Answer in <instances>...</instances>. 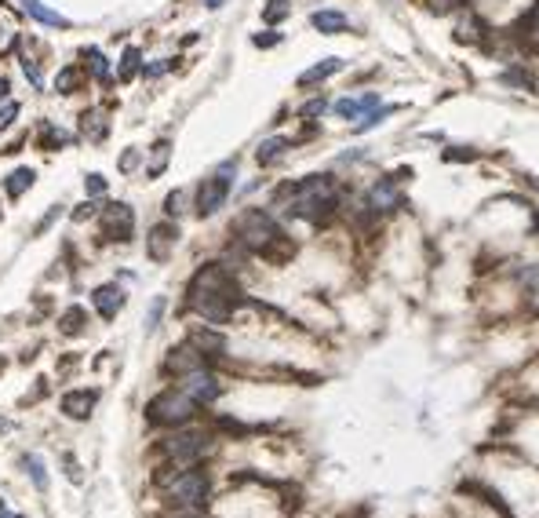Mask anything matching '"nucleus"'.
Returning a JSON list of instances; mask_svg holds the SVG:
<instances>
[{"instance_id":"f257e3e1","label":"nucleus","mask_w":539,"mask_h":518,"mask_svg":"<svg viewBox=\"0 0 539 518\" xmlns=\"http://www.w3.org/2000/svg\"><path fill=\"white\" fill-rule=\"evenodd\" d=\"M237 303H241V296H237V289L226 278L223 266L208 263L194 274V281H189V307H194L201 318H208L211 325H223L234 314Z\"/></svg>"},{"instance_id":"f03ea898","label":"nucleus","mask_w":539,"mask_h":518,"mask_svg":"<svg viewBox=\"0 0 539 518\" xmlns=\"http://www.w3.org/2000/svg\"><path fill=\"white\" fill-rule=\"evenodd\" d=\"M281 197H292V201H288V212H292V216H299V219L325 216V212H332L335 201H339L332 175H310V179L295 182V187L281 190Z\"/></svg>"},{"instance_id":"7ed1b4c3","label":"nucleus","mask_w":539,"mask_h":518,"mask_svg":"<svg viewBox=\"0 0 539 518\" xmlns=\"http://www.w3.org/2000/svg\"><path fill=\"white\" fill-rule=\"evenodd\" d=\"M194 413H197V402L189 398L186 390H164L146 405V416L153 423H164V428H179V423H186Z\"/></svg>"},{"instance_id":"20e7f679","label":"nucleus","mask_w":539,"mask_h":518,"mask_svg":"<svg viewBox=\"0 0 539 518\" xmlns=\"http://www.w3.org/2000/svg\"><path fill=\"white\" fill-rule=\"evenodd\" d=\"M237 234H241V241L248 249H256V252H263L270 241L281 234L277 230V223L266 216V212H259V208H248V212H241V219H237Z\"/></svg>"},{"instance_id":"39448f33","label":"nucleus","mask_w":539,"mask_h":518,"mask_svg":"<svg viewBox=\"0 0 539 518\" xmlns=\"http://www.w3.org/2000/svg\"><path fill=\"white\" fill-rule=\"evenodd\" d=\"M234 161H226L223 168H219L211 179H204L201 182V190H197V212H201V216H211V212H219V208H223V201L230 197V175H234Z\"/></svg>"},{"instance_id":"423d86ee","label":"nucleus","mask_w":539,"mask_h":518,"mask_svg":"<svg viewBox=\"0 0 539 518\" xmlns=\"http://www.w3.org/2000/svg\"><path fill=\"white\" fill-rule=\"evenodd\" d=\"M172 500H179L182 507H201L208 500V475L204 471H182L172 485H168Z\"/></svg>"},{"instance_id":"0eeeda50","label":"nucleus","mask_w":539,"mask_h":518,"mask_svg":"<svg viewBox=\"0 0 539 518\" xmlns=\"http://www.w3.org/2000/svg\"><path fill=\"white\" fill-rule=\"evenodd\" d=\"M103 230H106L110 241H128L132 230H135V212L128 204H120V201L106 204L103 208Z\"/></svg>"},{"instance_id":"6e6552de","label":"nucleus","mask_w":539,"mask_h":518,"mask_svg":"<svg viewBox=\"0 0 539 518\" xmlns=\"http://www.w3.org/2000/svg\"><path fill=\"white\" fill-rule=\"evenodd\" d=\"M182 390L194 398L197 405H211L219 394H223V387H219V380L215 376H208L204 369H197V373H189L186 380H182Z\"/></svg>"},{"instance_id":"1a4fd4ad","label":"nucleus","mask_w":539,"mask_h":518,"mask_svg":"<svg viewBox=\"0 0 539 518\" xmlns=\"http://www.w3.org/2000/svg\"><path fill=\"white\" fill-rule=\"evenodd\" d=\"M204 445H208V438L194 431V435H175V438H168V445H164V449H168V456H172L175 464H182V467H186V464H194L197 456L204 452Z\"/></svg>"},{"instance_id":"9d476101","label":"nucleus","mask_w":539,"mask_h":518,"mask_svg":"<svg viewBox=\"0 0 539 518\" xmlns=\"http://www.w3.org/2000/svg\"><path fill=\"white\" fill-rule=\"evenodd\" d=\"M164 369H168V373H182V376H189V373L204 369V354H201V347H194V343L175 347V351L168 354V361H164Z\"/></svg>"},{"instance_id":"9b49d317","label":"nucleus","mask_w":539,"mask_h":518,"mask_svg":"<svg viewBox=\"0 0 539 518\" xmlns=\"http://www.w3.org/2000/svg\"><path fill=\"white\" fill-rule=\"evenodd\" d=\"M175 241H179V230L172 223H157L150 230V259H161L164 263L172 256V249H175Z\"/></svg>"},{"instance_id":"f8f14e48","label":"nucleus","mask_w":539,"mask_h":518,"mask_svg":"<svg viewBox=\"0 0 539 518\" xmlns=\"http://www.w3.org/2000/svg\"><path fill=\"white\" fill-rule=\"evenodd\" d=\"M91 303H95V311H99L106 321H113L120 314V307H124V292L117 285H99L95 296H91Z\"/></svg>"},{"instance_id":"ddd939ff","label":"nucleus","mask_w":539,"mask_h":518,"mask_svg":"<svg viewBox=\"0 0 539 518\" xmlns=\"http://www.w3.org/2000/svg\"><path fill=\"white\" fill-rule=\"evenodd\" d=\"M95 402H99V390H70V394H62V413L73 420H84V416H91Z\"/></svg>"},{"instance_id":"4468645a","label":"nucleus","mask_w":539,"mask_h":518,"mask_svg":"<svg viewBox=\"0 0 539 518\" xmlns=\"http://www.w3.org/2000/svg\"><path fill=\"white\" fill-rule=\"evenodd\" d=\"M397 204V187H394V179H379L375 187L368 190V208L375 212H390Z\"/></svg>"},{"instance_id":"2eb2a0df","label":"nucleus","mask_w":539,"mask_h":518,"mask_svg":"<svg viewBox=\"0 0 539 518\" xmlns=\"http://www.w3.org/2000/svg\"><path fill=\"white\" fill-rule=\"evenodd\" d=\"M375 106H379V95H375V91H365V95H357V99H339L332 110L339 117H357L365 110H375Z\"/></svg>"},{"instance_id":"dca6fc26","label":"nucleus","mask_w":539,"mask_h":518,"mask_svg":"<svg viewBox=\"0 0 539 518\" xmlns=\"http://www.w3.org/2000/svg\"><path fill=\"white\" fill-rule=\"evenodd\" d=\"M310 22H313L317 33H325V37L342 33V29H346V15H342V11H313Z\"/></svg>"},{"instance_id":"f3484780","label":"nucleus","mask_w":539,"mask_h":518,"mask_svg":"<svg viewBox=\"0 0 539 518\" xmlns=\"http://www.w3.org/2000/svg\"><path fill=\"white\" fill-rule=\"evenodd\" d=\"M342 66V58H335V55H328V58H321L317 66H310L306 73H299V84L306 88V84H317V81H325V77H332L335 70Z\"/></svg>"},{"instance_id":"a211bd4d","label":"nucleus","mask_w":539,"mask_h":518,"mask_svg":"<svg viewBox=\"0 0 539 518\" xmlns=\"http://www.w3.org/2000/svg\"><path fill=\"white\" fill-rule=\"evenodd\" d=\"M33 179H37V172H33V168H15V172L8 175V182H4L8 197H22L29 187H33Z\"/></svg>"},{"instance_id":"6ab92c4d","label":"nucleus","mask_w":539,"mask_h":518,"mask_svg":"<svg viewBox=\"0 0 539 518\" xmlns=\"http://www.w3.org/2000/svg\"><path fill=\"white\" fill-rule=\"evenodd\" d=\"M19 4H22V11L26 15H33V19H41V22H48V26H70L66 19H62L58 11H51V8H44L41 4V0H19Z\"/></svg>"},{"instance_id":"aec40b11","label":"nucleus","mask_w":539,"mask_h":518,"mask_svg":"<svg viewBox=\"0 0 539 518\" xmlns=\"http://www.w3.org/2000/svg\"><path fill=\"white\" fill-rule=\"evenodd\" d=\"M288 146H292V139H281V135H277V139H266V143H259V150H256V161H259V165H273Z\"/></svg>"},{"instance_id":"412c9836","label":"nucleus","mask_w":539,"mask_h":518,"mask_svg":"<svg viewBox=\"0 0 539 518\" xmlns=\"http://www.w3.org/2000/svg\"><path fill=\"white\" fill-rule=\"evenodd\" d=\"M84 135L91 139V143H99V139H106V117L103 113H84Z\"/></svg>"},{"instance_id":"4be33fe9","label":"nucleus","mask_w":539,"mask_h":518,"mask_svg":"<svg viewBox=\"0 0 539 518\" xmlns=\"http://www.w3.org/2000/svg\"><path fill=\"white\" fill-rule=\"evenodd\" d=\"M139 58H142L139 48H124V55H120V73H117V77H120V81H132V77L139 73Z\"/></svg>"},{"instance_id":"5701e85b","label":"nucleus","mask_w":539,"mask_h":518,"mask_svg":"<svg viewBox=\"0 0 539 518\" xmlns=\"http://www.w3.org/2000/svg\"><path fill=\"white\" fill-rule=\"evenodd\" d=\"M84 58H88V66H91V73H95V77H99V81H110L106 55H103L99 48H84Z\"/></svg>"},{"instance_id":"b1692460","label":"nucleus","mask_w":539,"mask_h":518,"mask_svg":"<svg viewBox=\"0 0 539 518\" xmlns=\"http://www.w3.org/2000/svg\"><path fill=\"white\" fill-rule=\"evenodd\" d=\"M58 325H62V332H66V336H77V332L84 328V311H80V307H70L66 314H62Z\"/></svg>"},{"instance_id":"393cba45","label":"nucleus","mask_w":539,"mask_h":518,"mask_svg":"<svg viewBox=\"0 0 539 518\" xmlns=\"http://www.w3.org/2000/svg\"><path fill=\"white\" fill-rule=\"evenodd\" d=\"M168 150H172L168 143H157V146H153V161H150L146 175H153V179H157V175L164 172V165H168Z\"/></svg>"},{"instance_id":"a878e982","label":"nucleus","mask_w":539,"mask_h":518,"mask_svg":"<svg viewBox=\"0 0 539 518\" xmlns=\"http://www.w3.org/2000/svg\"><path fill=\"white\" fill-rule=\"evenodd\" d=\"M26 471H29V478H33L37 489H48V475H44V460H41V456H26Z\"/></svg>"},{"instance_id":"bb28decb","label":"nucleus","mask_w":539,"mask_h":518,"mask_svg":"<svg viewBox=\"0 0 539 518\" xmlns=\"http://www.w3.org/2000/svg\"><path fill=\"white\" fill-rule=\"evenodd\" d=\"M189 343L194 347H208V351H223V336H215V332H194V336H189Z\"/></svg>"},{"instance_id":"cd10ccee","label":"nucleus","mask_w":539,"mask_h":518,"mask_svg":"<svg viewBox=\"0 0 539 518\" xmlns=\"http://www.w3.org/2000/svg\"><path fill=\"white\" fill-rule=\"evenodd\" d=\"M292 8H288V0H266V8H263V19L266 22H281L284 15H288Z\"/></svg>"},{"instance_id":"c85d7f7f","label":"nucleus","mask_w":539,"mask_h":518,"mask_svg":"<svg viewBox=\"0 0 539 518\" xmlns=\"http://www.w3.org/2000/svg\"><path fill=\"white\" fill-rule=\"evenodd\" d=\"M62 143H70V135L62 132V128H51V125H44V135H41V146L44 150H55V146H62Z\"/></svg>"},{"instance_id":"c756f323","label":"nucleus","mask_w":539,"mask_h":518,"mask_svg":"<svg viewBox=\"0 0 539 518\" xmlns=\"http://www.w3.org/2000/svg\"><path fill=\"white\" fill-rule=\"evenodd\" d=\"M161 314H164V296H157V299L150 303V314H146V332H153V328H157Z\"/></svg>"},{"instance_id":"7c9ffc66","label":"nucleus","mask_w":539,"mask_h":518,"mask_svg":"<svg viewBox=\"0 0 539 518\" xmlns=\"http://www.w3.org/2000/svg\"><path fill=\"white\" fill-rule=\"evenodd\" d=\"M77 81H80V70H77V66H66V70L58 73V91H73Z\"/></svg>"},{"instance_id":"2f4dec72","label":"nucleus","mask_w":539,"mask_h":518,"mask_svg":"<svg viewBox=\"0 0 539 518\" xmlns=\"http://www.w3.org/2000/svg\"><path fill=\"white\" fill-rule=\"evenodd\" d=\"M84 190H88V197H99V194H106V179H103L99 172H91V175L84 179Z\"/></svg>"},{"instance_id":"473e14b6","label":"nucleus","mask_w":539,"mask_h":518,"mask_svg":"<svg viewBox=\"0 0 539 518\" xmlns=\"http://www.w3.org/2000/svg\"><path fill=\"white\" fill-rule=\"evenodd\" d=\"M445 161H478V150H470V146H456V150H445Z\"/></svg>"},{"instance_id":"72a5a7b5","label":"nucleus","mask_w":539,"mask_h":518,"mask_svg":"<svg viewBox=\"0 0 539 518\" xmlns=\"http://www.w3.org/2000/svg\"><path fill=\"white\" fill-rule=\"evenodd\" d=\"M22 70H26V77H29V84H33V88H44V77H41V66L33 63V58H22Z\"/></svg>"},{"instance_id":"f704fd0d","label":"nucleus","mask_w":539,"mask_h":518,"mask_svg":"<svg viewBox=\"0 0 539 518\" xmlns=\"http://www.w3.org/2000/svg\"><path fill=\"white\" fill-rule=\"evenodd\" d=\"M15 117H19V103H4V106H0V132H4Z\"/></svg>"},{"instance_id":"c9c22d12","label":"nucleus","mask_w":539,"mask_h":518,"mask_svg":"<svg viewBox=\"0 0 539 518\" xmlns=\"http://www.w3.org/2000/svg\"><path fill=\"white\" fill-rule=\"evenodd\" d=\"M251 44H256V48H273V44H281V33L266 29V33H256V37H251Z\"/></svg>"},{"instance_id":"e433bc0d","label":"nucleus","mask_w":539,"mask_h":518,"mask_svg":"<svg viewBox=\"0 0 539 518\" xmlns=\"http://www.w3.org/2000/svg\"><path fill=\"white\" fill-rule=\"evenodd\" d=\"M325 110H328V103H325V99H313V103H306V106H303V110H299V113H303V117H310V120H313V117H321V113H325Z\"/></svg>"},{"instance_id":"4c0bfd02","label":"nucleus","mask_w":539,"mask_h":518,"mask_svg":"<svg viewBox=\"0 0 539 518\" xmlns=\"http://www.w3.org/2000/svg\"><path fill=\"white\" fill-rule=\"evenodd\" d=\"M164 208H168V216H179V212H182V190H175V194H168V201H164Z\"/></svg>"},{"instance_id":"58836bf2","label":"nucleus","mask_w":539,"mask_h":518,"mask_svg":"<svg viewBox=\"0 0 539 518\" xmlns=\"http://www.w3.org/2000/svg\"><path fill=\"white\" fill-rule=\"evenodd\" d=\"M135 165H139V150H128V154L120 157V172H132Z\"/></svg>"},{"instance_id":"ea45409f","label":"nucleus","mask_w":539,"mask_h":518,"mask_svg":"<svg viewBox=\"0 0 539 518\" xmlns=\"http://www.w3.org/2000/svg\"><path fill=\"white\" fill-rule=\"evenodd\" d=\"M459 4H463V0H434L430 8H434V11L441 15V11H449V8H459Z\"/></svg>"},{"instance_id":"a19ab883","label":"nucleus","mask_w":539,"mask_h":518,"mask_svg":"<svg viewBox=\"0 0 539 518\" xmlns=\"http://www.w3.org/2000/svg\"><path fill=\"white\" fill-rule=\"evenodd\" d=\"M91 212H95V204H91V201H84V204H80V208L73 212V219L80 223V219H88V216H91Z\"/></svg>"},{"instance_id":"79ce46f5","label":"nucleus","mask_w":539,"mask_h":518,"mask_svg":"<svg viewBox=\"0 0 539 518\" xmlns=\"http://www.w3.org/2000/svg\"><path fill=\"white\" fill-rule=\"evenodd\" d=\"M164 70H168L164 63H153V66H146V77H161Z\"/></svg>"},{"instance_id":"37998d69","label":"nucleus","mask_w":539,"mask_h":518,"mask_svg":"<svg viewBox=\"0 0 539 518\" xmlns=\"http://www.w3.org/2000/svg\"><path fill=\"white\" fill-rule=\"evenodd\" d=\"M8 91H11V84H8L4 77H0V99H8Z\"/></svg>"},{"instance_id":"c03bdc74","label":"nucleus","mask_w":539,"mask_h":518,"mask_svg":"<svg viewBox=\"0 0 539 518\" xmlns=\"http://www.w3.org/2000/svg\"><path fill=\"white\" fill-rule=\"evenodd\" d=\"M0 431H11V420H4V416H0Z\"/></svg>"},{"instance_id":"a18cd8bd","label":"nucleus","mask_w":539,"mask_h":518,"mask_svg":"<svg viewBox=\"0 0 539 518\" xmlns=\"http://www.w3.org/2000/svg\"><path fill=\"white\" fill-rule=\"evenodd\" d=\"M208 8L215 11V8H223V0H208Z\"/></svg>"},{"instance_id":"49530a36","label":"nucleus","mask_w":539,"mask_h":518,"mask_svg":"<svg viewBox=\"0 0 539 518\" xmlns=\"http://www.w3.org/2000/svg\"><path fill=\"white\" fill-rule=\"evenodd\" d=\"M0 518H19V514H8V511H0Z\"/></svg>"},{"instance_id":"de8ad7c7","label":"nucleus","mask_w":539,"mask_h":518,"mask_svg":"<svg viewBox=\"0 0 539 518\" xmlns=\"http://www.w3.org/2000/svg\"><path fill=\"white\" fill-rule=\"evenodd\" d=\"M535 230H539V216H535Z\"/></svg>"}]
</instances>
